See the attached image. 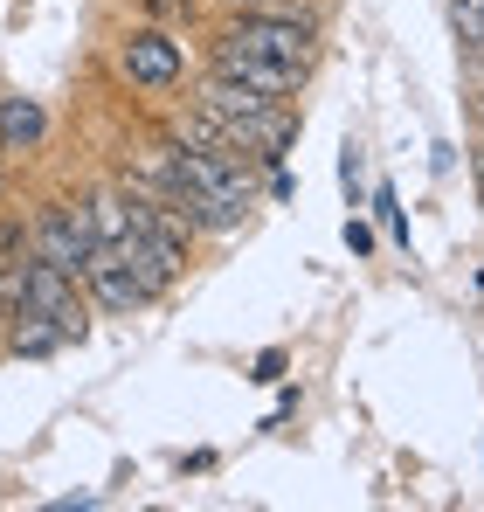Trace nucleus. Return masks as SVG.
Returning <instances> with one entry per match:
<instances>
[{
  "label": "nucleus",
  "instance_id": "11",
  "mask_svg": "<svg viewBox=\"0 0 484 512\" xmlns=\"http://www.w3.org/2000/svg\"><path fill=\"white\" fill-rule=\"evenodd\" d=\"M346 250L367 256V250H374V229H367V222H346Z\"/></svg>",
  "mask_w": 484,
  "mask_h": 512
},
{
  "label": "nucleus",
  "instance_id": "14",
  "mask_svg": "<svg viewBox=\"0 0 484 512\" xmlns=\"http://www.w3.org/2000/svg\"><path fill=\"white\" fill-rule=\"evenodd\" d=\"M478 194H484V153H478Z\"/></svg>",
  "mask_w": 484,
  "mask_h": 512
},
{
  "label": "nucleus",
  "instance_id": "9",
  "mask_svg": "<svg viewBox=\"0 0 484 512\" xmlns=\"http://www.w3.org/2000/svg\"><path fill=\"white\" fill-rule=\"evenodd\" d=\"M249 381H284V346H263L256 367H249Z\"/></svg>",
  "mask_w": 484,
  "mask_h": 512
},
{
  "label": "nucleus",
  "instance_id": "5",
  "mask_svg": "<svg viewBox=\"0 0 484 512\" xmlns=\"http://www.w3.org/2000/svg\"><path fill=\"white\" fill-rule=\"evenodd\" d=\"M0 346H7V353H21V360H49V353H63V346H70V333H63L49 312H28V305H21V312L0 326Z\"/></svg>",
  "mask_w": 484,
  "mask_h": 512
},
{
  "label": "nucleus",
  "instance_id": "6",
  "mask_svg": "<svg viewBox=\"0 0 484 512\" xmlns=\"http://www.w3.org/2000/svg\"><path fill=\"white\" fill-rule=\"evenodd\" d=\"M42 132H49V118L35 97H0V153H35Z\"/></svg>",
  "mask_w": 484,
  "mask_h": 512
},
{
  "label": "nucleus",
  "instance_id": "10",
  "mask_svg": "<svg viewBox=\"0 0 484 512\" xmlns=\"http://www.w3.org/2000/svg\"><path fill=\"white\" fill-rule=\"evenodd\" d=\"M339 187H346V208H360V153L346 146V160H339Z\"/></svg>",
  "mask_w": 484,
  "mask_h": 512
},
{
  "label": "nucleus",
  "instance_id": "3",
  "mask_svg": "<svg viewBox=\"0 0 484 512\" xmlns=\"http://www.w3.org/2000/svg\"><path fill=\"white\" fill-rule=\"evenodd\" d=\"M83 284H90V298H97L104 312H139V305H153V291L139 284V270L111 250V243H97L90 270H83Z\"/></svg>",
  "mask_w": 484,
  "mask_h": 512
},
{
  "label": "nucleus",
  "instance_id": "1",
  "mask_svg": "<svg viewBox=\"0 0 484 512\" xmlns=\"http://www.w3.org/2000/svg\"><path fill=\"white\" fill-rule=\"evenodd\" d=\"M28 243L42 263L83 277L90 256H97V222H90V201H42V215L28 222Z\"/></svg>",
  "mask_w": 484,
  "mask_h": 512
},
{
  "label": "nucleus",
  "instance_id": "8",
  "mask_svg": "<svg viewBox=\"0 0 484 512\" xmlns=\"http://www.w3.org/2000/svg\"><path fill=\"white\" fill-rule=\"evenodd\" d=\"M374 208H381L388 236H395V243H408V222H402V201H395V187H374Z\"/></svg>",
  "mask_w": 484,
  "mask_h": 512
},
{
  "label": "nucleus",
  "instance_id": "7",
  "mask_svg": "<svg viewBox=\"0 0 484 512\" xmlns=\"http://www.w3.org/2000/svg\"><path fill=\"white\" fill-rule=\"evenodd\" d=\"M450 28H457L471 70H484V0H450Z\"/></svg>",
  "mask_w": 484,
  "mask_h": 512
},
{
  "label": "nucleus",
  "instance_id": "12",
  "mask_svg": "<svg viewBox=\"0 0 484 512\" xmlns=\"http://www.w3.org/2000/svg\"><path fill=\"white\" fill-rule=\"evenodd\" d=\"M153 14H194V0H146Z\"/></svg>",
  "mask_w": 484,
  "mask_h": 512
},
{
  "label": "nucleus",
  "instance_id": "15",
  "mask_svg": "<svg viewBox=\"0 0 484 512\" xmlns=\"http://www.w3.org/2000/svg\"><path fill=\"white\" fill-rule=\"evenodd\" d=\"M478 111H484V70H478Z\"/></svg>",
  "mask_w": 484,
  "mask_h": 512
},
{
  "label": "nucleus",
  "instance_id": "4",
  "mask_svg": "<svg viewBox=\"0 0 484 512\" xmlns=\"http://www.w3.org/2000/svg\"><path fill=\"white\" fill-rule=\"evenodd\" d=\"M215 70H222V77H236V84H249V90H263V97H291V90L305 84V70H298V63H270V56L236 49V42H222V35H215Z\"/></svg>",
  "mask_w": 484,
  "mask_h": 512
},
{
  "label": "nucleus",
  "instance_id": "2",
  "mask_svg": "<svg viewBox=\"0 0 484 512\" xmlns=\"http://www.w3.org/2000/svg\"><path fill=\"white\" fill-rule=\"evenodd\" d=\"M118 70H125L132 84H146V90H173L180 70H187V56H180V42H173L166 28H132V35L118 42Z\"/></svg>",
  "mask_w": 484,
  "mask_h": 512
},
{
  "label": "nucleus",
  "instance_id": "13",
  "mask_svg": "<svg viewBox=\"0 0 484 512\" xmlns=\"http://www.w3.org/2000/svg\"><path fill=\"white\" fill-rule=\"evenodd\" d=\"M222 7H242V14H256V7H284V0H222Z\"/></svg>",
  "mask_w": 484,
  "mask_h": 512
}]
</instances>
